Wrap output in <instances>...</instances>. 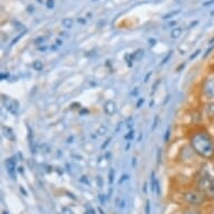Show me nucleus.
I'll use <instances>...</instances> for the list:
<instances>
[{
  "mask_svg": "<svg viewBox=\"0 0 214 214\" xmlns=\"http://www.w3.org/2000/svg\"><path fill=\"white\" fill-rule=\"evenodd\" d=\"M189 146L195 154L203 159L214 157V138L204 129L196 130L189 136Z\"/></svg>",
  "mask_w": 214,
  "mask_h": 214,
  "instance_id": "f257e3e1",
  "label": "nucleus"
},
{
  "mask_svg": "<svg viewBox=\"0 0 214 214\" xmlns=\"http://www.w3.org/2000/svg\"><path fill=\"white\" fill-rule=\"evenodd\" d=\"M183 200L186 204L193 207H198L202 206L206 202V196L204 193H202L200 189H188L183 193Z\"/></svg>",
  "mask_w": 214,
  "mask_h": 214,
  "instance_id": "f03ea898",
  "label": "nucleus"
},
{
  "mask_svg": "<svg viewBox=\"0 0 214 214\" xmlns=\"http://www.w3.org/2000/svg\"><path fill=\"white\" fill-rule=\"evenodd\" d=\"M202 94L207 101H214V73L207 75L202 82Z\"/></svg>",
  "mask_w": 214,
  "mask_h": 214,
  "instance_id": "7ed1b4c3",
  "label": "nucleus"
},
{
  "mask_svg": "<svg viewBox=\"0 0 214 214\" xmlns=\"http://www.w3.org/2000/svg\"><path fill=\"white\" fill-rule=\"evenodd\" d=\"M2 105L7 109L8 112H10L12 115H17L19 112V102L17 100H14L9 96L2 95Z\"/></svg>",
  "mask_w": 214,
  "mask_h": 214,
  "instance_id": "20e7f679",
  "label": "nucleus"
},
{
  "mask_svg": "<svg viewBox=\"0 0 214 214\" xmlns=\"http://www.w3.org/2000/svg\"><path fill=\"white\" fill-rule=\"evenodd\" d=\"M103 111H105V114L110 115V117L113 115L117 112V105H115V102L112 101V100H108L105 105H103Z\"/></svg>",
  "mask_w": 214,
  "mask_h": 214,
  "instance_id": "39448f33",
  "label": "nucleus"
},
{
  "mask_svg": "<svg viewBox=\"0 0 214 214\" xmlns=\"http://www.w3.org/2000/svg\"><path fill=\"white\" fill-rule=\"evenodd\" d=\"M204 114L209 120H214V101H207L204 105Z\"/></svg>",
  "mask_w": 214,
  "mask_h": 214,
  "instance_id": "423d86ee",
  "label": "nucleus"
},
{
  "mask_svg": "<svg viewBox=\"0 0 214 214\" xmlns=\"http://www.w3.org/2000/svg\"><path fill=\"white\" fill-rule=\"evenodd\" d=\"M5 165H6L7 170H8L9 175L12 177V179H16V177H15V173H16V163L11 159V158H9V159H6Z\"/></svg>",
  "mask_w": 214,
  "mask_h": 214,
  "instance_id": "0eeeda50",
  "label": "nucleus"
},
{
  "mask_svg": "<svg viewBox=\"0 0 214 214\" xmlns=\"http://www.w3.org/2000/svg\"><path fill=\"white\" fill-rule=\"evenodd\" d=\"M204 195L206 196L207 200H211V201L214 200V177L212 178L210 185L207 186V188H206L205 192H204Z\"/></svg>",
  "mask_w": 214,
  "mask_h": 214,
  "instance_id": "6e6552de",
  "label": "nucleus"
},
{
  "mask_svg": "<svg viewBox=\"0 0 214 214\" xmlns=\"http://www.w3.org/2000/svg\"><path fill=\"white\" fill-rule=\"evenodd\" d=\"M183 214H203V213H202V212H201L198 209H196V207L188 206V207H186V209L184 210Z\"/></svg>",
  "mask_w": 214,
  "mask_h": 214,
  "instance_id": "1a4fd4ad",
  "label": "nucleus"
},
{
  "mask_svg": "<svg viewBox=\"0 0 214 214\" xmlns=\"http://www.w3.org/2000/svg\"><path fill=\"white\" fill-rule=\"evenodd\" d=\"M33 67L35 71H41V70L44 69V64L41 61H35L33 63Z\"/></svg>",
  "mask_w": 214,
  "mask_h": 214,
  "instance_id": "9d476101",
  "label": "nucleus"
},
{
  "mask_svg": "<svg viewBox=\"0 0 214 214\" xmlns=\"http://www.w3.org/2000/svg\"><path fill=\"white\" fill-rule=\"evenodd\" d=\"M182 34V28L178 27V28H175V29L172 32V38H177V37H179Z\"/></svg>",
  "mask_w": 214,
  "mask_h": 214,
  "instance_id": "9b49d317",
  "label": "nucleus"
},
{
  "mask_svg": "<svg viewBox=\"0 0 214 214\" xmlns=\"http://www.w3.org/2000/svg\"><path fill=\"white\" fill-rule=\"evenodd\" d=\"M143 50H138L136 53H134V54L131 55V58L132 60H134V58H139L140 56H143Z\"/></svg>",
  "mask_w": 214,
  "mask_h": 214,
  "instance_id": "f8f14e48",
  "label": "nucleus"
},
{
  "mask_svg": "<svg viewBox=\"0 0 214 214\" xmlns=\"http://www.w3.org/2000/svg\"><path fill=\"white\" fill-rule=\"evenodd\" d=\"M63 26H65L66 28H71L73 26V20L72 19H64L63 20Z\"/></svg>",
  "mask_w": 214,
  "mask_h": 214,
  "instance_id": "ddd939ff",
  "label": "nucleus"
},
{
  "mask_svg": "<svg viewBox=\"0 0 214 214\" xmlns=\"http://www.w3.org/2000/svg\"><path fill=\"white\" fill-rule=\"evenodd\" d=\"M113 177H114V170L111 168L109 170V184L111 185L113 183Z\"/></svg>",
  "mask_w": 214,
  "mask_h": 214,
  "instance_id": "4468645a",
  "label": "nucleus"
},
{
  "mask_svg": "<svg viewBox=\"0 0 214 214\" xmlns=\"http://www.w3.org/2000/svg\"><path fill=\"white\" fill-rule=\"evenodd\" d=\"M169 138H170V128H167V130H166V134H165V137H164L165 143H167L168 141H169Z\"/></svg>",
  "mask_w": 214,
  "mask_h": 214,
  "instance_id": "2eb2a0df",
  "label": "nucleus"
},
{
  "mask_svg": "<svg viewBox=\"0 0 214 214\" xmlns=\"http://www.w3.org/2000/svg\"><path fill=\"white\" fill-rule=\"evenodd\" d=\"M172 55H173V51H170V52H169V54H168V55H166V56H165V58H164V60L162 61V63H160V65H164V64H166V63H167V61L169 60V58H170V56H172Z\"/></svg>",
  "mask_w": 214,
  "mask_h": 214,
  "instance_id": "dca6fc26",
  "label": "nucleus"
},
{
  "mask_svg": "<svg viewBox=\"0 0 214 214\" xmlns=\"http://www.w3.org/2000/svg\"><path fill=\"white\" fill-rule=\"evenodd\" d=\"M134 130H131V131L128 132V134H126V136H124V139H126V140H131L132 138H134Z\"/></svg>",
  "mask_w": 214,
  "mask_h": 214,
  "instance_id": "f3484780",
  "label": "nucleus"
},
{
  "mask_svg": "<svg viewBox=\"0 0 214 214\" xmlns=\"http://www.w3.org/2000/svg\"><path fill=\"white\" fill-rule=\"evenodd\" d=\"M158 120H159V118H158V115H156L154 119V124H153V127H151V131H154L155 129H156L157 124H158Z\"/></svg>",
  "mask_w": 214,
  "mask_h": 214,
  "instance_id": "a211bd4d",
  "label": "nucleus"
},
{
  "mask_svg": "<svg viewBox=\"0 0 214 214\" xmlns=\"http://www.w3.org/2000/svg\"><path fill=\"white\" fill-rule=\"evenodd\" d=\"M146 214H150V202H149V200L146 201Z\"/></svg>",
  "mask_w": 214,
  "mask_h": 214,
  "instance_id": "6ab92c4d",
  "label": "nucleus"
},
{
  "mask_svg": "<svg viewBox=\"0 0 214 214\" xmlns=\"http://www.w3.org/2000/svg\"><path fill=\"white\" fill-rule=\"evenodd\" d=\"M160 162H162V150L158 149V153H157V164L159 165Z\"/></svg>",
  "mask_w": 214,
  "mask_h": 214,
  "instance_id": "aec40b11",
  "label": "nucleus"
},
{
  "mask_svg": "<svg viewBox=\"0 0 214 214\" xmlns=\"http://www.w3.org/2000/svg\"><path fill=\"white\" fill-rule=\"evenodd\" d=\"M213 50H214V46H211V47H210L209 50H207V51L205 52V54L203 55V58H206V57H207V56H209V55L211 54V52H212Z\"/></svg>",
  "mask_w": 214,
  "mask_h": 214,
  "instance_id": "412c9836",
  "label": "nucleus"
},
{
  "mask_svg": "<svg viewBox=\"0 0 214 214\" xmlns=\"http://www.w3.org/2000/svg\"><path fill=\"white\" fill-rule=\"evenodd\" d=\"M200 53H201V51H200V50L196 51V52H195L194 54H192L191 56H189V61H192V60H194L195 57H197V55L200 54Z\"/></svg>",
  "mask_w": 214,
  "mask_h": 214,
  "instance_id": "4be33fe9",
  "label": "nucleus"
},
{
  "mask_svg": "<svg viewBox=\"0 0 214 214\" xmlns=\"http://www.w3.org/2000/svg\"><path fill=\"white\" fill-rule=\"evenodd\" d=\"M143 101H145V99H143V98L139 99V100H138V102H137V105H136V107H137V108H140V105H143Z\"/></svg>",
  "mask_w": 214,
  "mask_h": 214,
  "instance_id": "5701e85b",
  "label": "nucleus"
},
{
  "mask_svg": "<svg viewBox=\"0 0 214 214\" xmlns=\"http://www.w3.org/2000/svg\"><path fill=\"white\" fill-rule=\"evenodd\" d=\"M151 74H153V73H151V72H148V73H147V74H146V76H145V80H143V82H148V79L149 77L151 76Z\"/></svg>",
  "mask_w": 214,
  "mask_h": 214,
  "instance_id": "b1692460",
  "label": "nucleus"
},
{
  "mask_svg": "<svg viewBox=\"0 0 214 214\" xmlns=\"http://www.w3.org/2000/svg\"><path fill=\"white\" fill-rule=\"evenodd\" d=\"M110 140H111V137H109V138H108V140H107V141H105V143H103V145H102V147H101L102 149H105V147H107V146L109 145V141H110Z\"/></svg>",
  "mask_w": 214,
  "mask_h": 214,
  "instance_id": "393cba45",
  "label": "nucleus"
},
{
  "mask_svg": "<svg viewBox=\"0 0 214 214\" xmlns=\"http://www.w3.org/2000/svg\"><path fill=\"white\" fill-rule=\"evenodd\" d=\"M127 177H128V175H122V176H121V179L119 181V184H121V183H122L124 181H126Z\"/></svg>",
  "mask_w": 214,
  "mask_h": 214,
  "instance_id": "a878e982",
  "label": "nucleus"
},
{
  "mask_svg": "<svg viewBox=\"0 0 214 214\" xmlns=\"http://www.w3.org/2000/svg\"><path fill=\"white\" fill-rule=\"evenodd\" d=\"M143 192L147 193V183H145V184H143Z\"/></svg>",
  "mask_w": 214,
  "mask_h": 214,
  "instance_id": "bb28decb",
  "label": "nucleus"
},
{
  "mask_svg": "<svg viewBox=\"0 0 214 214\" xmlns=\"http://www.w3.org/2000/svg\"><path fill=\"white\" fill-rule=\"evenodd\" d=\"M56 44H57L58 46H60V45H62V41H60V39H57V41H56Z\"/></svg>",
  "mask_w": 214,
  "mask_h": 214,
  "instance_id": "cd10ccee",
  "label": "nucleus"
},
{
  "mask_svg": "<svg viewBox=\"0 0 214 214\" xmlns=\"http://www.w3.org/2000/svg\"><path fill=\"white\" fill-rule=\"evenodd\" d=\"M211 15H212V16H214V10H213V11H212V12H211Z\"/></svg>",
  "mask_w": 214,
  "mask_h": 214,
  "instance_id": "c85d7f7f",
  "label": "nucleus"
},
{
  "mask_svg": "<svg viewBox=\"0 0 214 214\" xmlns=\"http://www.w3.org/2000/svg\"><path fill=\"white\" fill-rule=\"evenodd\" d=\"M2 214H8V213H7V212H3V213Z\"/></svg>",
  "mask_w": 214,
  "mask_h": 214,
  "instance_id": "c756f323",
  "label": "nucleus"
}]
</instances>
